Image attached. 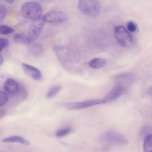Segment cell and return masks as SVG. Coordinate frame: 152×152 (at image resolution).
Here are the masks:
<instances>
[{"mask_svg":"<svg viewBox=\"0 0 152 152\" xmlns=\"http://www.w3.org/2000/svg\"><path fill=\"white\" fill-rule=\"evenodd\" d=\"M104 103L103 99H94L81 102L64 103L62 106L69 110H77L87 108L96 105Z\"/></svg>","mask_w":152,"mask_h":152,"instance_id":"cell-5","label":"cell"},{"mask_svg":"<svg viewBox=\"0 0 152 152\" xmlns=\"http://www.w3.org/2000/svg\"><path fill=\"white\" fill-rule=\"evenodd\" d=\"M151 131V128L149 126H145L143 128L142 130V133L143 134H147V135L150 134H148L149 132H150V131Z\"/></svg>","mask_w":152,"mask_h":152,"instance_id":"cell-22","label":"cell"},{"mask_svg":"<svg viewBox=\"0 0 152 152\" xmlns=\"http://www.w3.org/2000/svg\"><path fill=\"white\" fill-rule=\"evenodd\" d=\"M106 63V60L104 59L97 58L91 60L88 63V64L92 68L99 69L104 67Z\"/></svg>","mask_w":152,"mask_h":152,"instance_id":"cell-13","label":"cell"},{"mask_svg":"<svg viewBox=\"0 0 152 152\" xmlns=\"http://www.w3.org/2000/svg\"><path fill=\"white\" fill-rule=\"evenodd\" d=\"M39 1L42 2H48L53 0H39Z\"/></svg>","mask_w":152,"mask_h":152,"instance_id":"cell-25","label":"cell"},{"mask_svg":"<svg viewBox=\"0 0 152 152\" xmlns=\"http://www.w3.org/2000/svg\"><path fill=\"white\" fill-rule=\"evenodd\" d=\"M7 13V10L5 7L0 4V21L5 17Z\"/></svg>","mask_w":152,"mask_h":152,"instance_id":"cell-19","label":"cell"},{"mask_svg":"<svg viewBox=\"0 0 152 152\" xmlns=\"http://www.w3.org/2000/svg\"><path fill=\"white\" fill-rule=\"evenodd\" d=\"M115 37L118 43L125 47L130 46L133 42L132 36L123 26H116L114 30Z\"/></svg>","mask_w":152,"mask_h":152,"instance_id":"cell-4","label":"cell"},{"mask_svg":"<svg viewBox=\"0 0 152 152\" xmlns=\"http://www.w3.org/2000/svg\"><path fill=\"white\" fill-rule=\"evenodd\" d=\"M13 38L15 42L20 44L28 45L32 42L28 35L22 33L15 34Z\"/></svg>","mask_w":152,"mask_h":152,"instance_id":"cell-12","label":"cell"},{"mask_svg":"<svg viewBox=\"0 0 152 152\" xmlns=\"http://www.w3.org/2000/svg\"><path fill=\"white\" fill-rule=\"evenodd\" d=\"M124 87L120 85L114 87L103 99L104 103L113 102L120 96L124 92Z\"/></svg>","mask_w":152,"mask_h":152,"instance_id":"cell-8","label":"cell"},{"mask_svg":"<svg viewBox=\"0 0 152 152\" xmlns=\"http://www.w3.org/2000/svg\"><path fill=\"white\" fill-rule=\"evenodd\" d=\"M22 67L24 73L28 76L36 80L41 79V72L37 68L24 63L22 64Z\"/></svg>","mask_w":152,"mask_h":152,"instance_id":"cell-9","label":"cell"},{"mask_svg":"<svg viewBox=\"0 0 152 152\" xmlns=\"http://www.w3.org/2000/svg\"><path fill=\"white\" fill-rule=\"evenodd\" d=\"M8 40L5 38H0V52L8 45Z\"/></svg>","mask_w":152,"mask_h":152,"instance_id":"cell-20","label":"cell"},{"mask_svg":"<svg viewBox=\"0 0 152 152\" xmlns=\"http://www.w3.org/2000/svg\"><path fill=\"white\" fill-rule=\"evenodd\" d=\"M4 59L2 56L0 54V66L2 64Z\"/></svg>","mask_w":152,"mask_h":152,"instance_id":"cell-23","label":"cell"},{"mask_svg":"<svg viewBox=\"0 0 152 152\" xmlns=\"http://www.w3.org/2000/svg\"><path fill=\"white\" fill-rule=\"evenodd\" d=\"M99 140L102 144L108 146H123L128 143L127 140L123 135L113 129L103 133L100 136Z\"/></svg>","mask_w":152,"mask_h":152,"instance_id":"cell-1","label":"cell"},{"mask_svg":"<svg viewBox=\"0 0 152 152\" xmlns=\"http://www.w3.org/2000/svg\"><path fill=\"white\" fill-rule=\"evenodd\" d=\"M152 136L150 134L146 136L143 144V150L144 152H151L152 150Z\"/></svg>","mask_w":152,"mask_h":152,"instance_id":"cell-14","label":"cell"},{"mask_svg":"<svg viewBox=\"0 0 152 152\" xmlns=\"http://www.w3.org/2000/svg\"><path fill=\"white\" fill-rule=\"evenodd\" d=\"M45 23L42 16L32 20L29 26L28 34L32 42L36 40L39 36Z\"/></svg>","mask_w":152,"mask_h":152,"instance_id":"cell-6","label":"cell"},{"mask_svg":"<svg viewBox=\"0 0 152 152\" xmlns=\"http://www.w3.org/2000/svg\"><path fill=\"white\" fill-rule=\"evenodd\" d=\"M7 1L9 4H12L14 3L15 0H6Z\"/></svg>","mask_w":152,"mask_h":152,"instance_id":"cell-24","label":"cell"},{"mask_svg":"<svg viewBox=\"0 0 152 152\" xmlns=\"http://www.w3.org/2000/svg\"><path fill=\"white\" fill-rule=\"evenodd\" d=\"M15 29L6 25L0 26V34L3 35L13 33Z\"/></svg>","mask_w":152,"mask_h":152,"instance_id":"cell-17","label":"cell"},{"mask_svg":"<svg viewBox=\"0 0 152 152\" xmlns=\"http://www.w3.org/2000/svg\"><path fill=\"white\" fill-rule=\"evenodd\" d=\"M78 6L81 12L88 16H96L100 12V6L97 0H79Z\"/></svg>","mask_w":152,"mask_h":152,"instance_id":"cell-3","label":"cell"},{"mask_svg":"<svg viewBox=\"0 0 152 152\" xmlns=\"http://www.w3.org/2000/svg\"><path fill=\"white\" fill-rule=\"evenodd\" d=\"M42 18L45 23H56L64 22L67 19L66 15L62 12L53 11L48 12L43 16Z\"/></svg>","mask_w":152,"mask_h":152,"instance_id":"cell-7","label":"cell"},{"mask_svg":"<svg viewBox=\"0 0 152 152\" xmlns=\"http://www.w3.org/2000/svg\"><path fill=\"white\" fill-rule=\"evenodd\" d=\"M72 129L69 127H66L58 130L55 134V136L58 137H64L70 133Z\"/></svg>","mask_w":152,"mask_h":152,"instance_id":"cell-16","label":"cell"},{"mask_svg":"<svg viewBox=\"0 0 152 152\" xmlns=\"http://www.w3.org/2000/svg\"><path fill=\"white\" fill-rule=\"evenodd\" d=\"M4 88L5 91L9 94H15L19 91V86L14 79L8 78L5 82Z\"/></svg>","mask_w":152,"mask_h":152,"instance_id":"cell-10","label":"cell"},{"mask_svg":"<svg viewBox=\"0 0 152 152\" xmlns=\"http://www.w3.org/2000/svg\"><path fill=\"white\" fill-rule=\"evenodd\" d=\"M128 30L131 32L135 31L137 29L136 25L133 22H129L127 24Z\"/></svg>","mask_w":152,"mask_h":152,"instance_id":"cell-21","label":"cell"},{"mask_svg":"<svg viewBox=\"0 0 152 152\" xmlns=\"http://www.w3.org/2000/svg\"><path fill=\"white\" fill-rule=\"evenodd\" d=\"M2 142L4 143L16 142L26 145L30 144V142L28 140L22 137L17 135H13L5 138L2 140Z\"/></svg>","mask_w":152,"mask_h":152,"instance_id":"cell-11","label":"cell"},{"mask_svg":"<svg viewBox=\"0 0 152 152\" xmlns=\"http://www.w3.org/2000/svg\"><path fill=\"white\" fill-rule=\"evenodd\" d=\"M61 88L62 86L59 85L53 87L47 92L46 97L49 99L53 98L61 90Z\"/></svg>","mask_w":152,"mask_h":152,"instance_id":"cell-15","label":"cell"},{"mask_svg":"<svg viewBox=\"0 0 152 152\" xmlns=\"http://www.w3.org/2000/svg\"><path fill=\"white\" fill-rule=\"evenodd\" d=\"M8 97L6 93L0 91V106L5 104L7 102Z\"/></svg>","mask_w":152,"mask_h":152,"instance_id":"cell-18","label":"cell"},{"mask_svg":"<svg viewBox=\"0 0 152 152\" xmlns=\"http://www.w3.org/2000/svg\"><path fill=\"white\" fill-rule=\"evenodd\" d=\"M21 12L25 18L33 20L42 16V9L39 3L29 1L23 4L21 7Z\"/></svg>","mask_w":152,"mask_h":152,"instance_id":"cell-2","label":"cell"}]
</instances>
